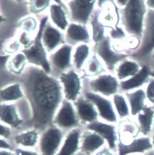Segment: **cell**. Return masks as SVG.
Instances as JSON below:
<instances>
[{"label": "cell", "mask_w": 154, "mask_h": 155, "mask_svg": "<svg viewBox=\"0 0 154 155\" xmlns=\"http://www.w3.org/2000/svg\"><path fill=\"white\" fill-rule=\"evenodd\" d=\"M37 67L27 68L22 78V87L31 109L36 129H44L53 123L63 102L62 87L58 80Z\"/></svg>", "instance_id": "obj_1"}, {"label": "cell", "mask_w": 154, "mask_h": 155, "mask_svg": "<svg viewBox=\"0 0 154 155\" xmlns=\"http://www.w3.org/2000/svg\"><path fill=\"white\" fill-rule=\"evenodd\" d=\"M148 11L146 0H128L119 9L120 24L128 36L141 40Z\"/></svg>", "instance_id": "obj_2"}, {"label": "cell", "mask_w": 154, "mask_h": 155, "mask_svg": "<svg viewBox=\"0 0 154 155\" xmlns=\"http://www.w3.org/2000/svg\"><path fill=\"white\" fill-rule=\"evenodd\" d=\"M48 18L46 16L40 21L37 36L30 47L22 50V52L29 63L42 67L46 73L51 71L50 65L47 60V53L42 41V35L47 25Z\"/></svg>", "instance_id": "obj_3"}, {"label": "cell", "mask_w": 154, "mask_h": 155, "mask_svg": "<svg viewBox=\"0 0 154 155\" xmlns=\"http://www.w3.org/2000/svg\"><path fill=\"white\" fill-rule=\"evenodd\" d=\"M154 51V10L148 8L145 30L138 50L130 56L142 64H148L151 54Z\"/></svg>", "instance_id": "obj_4"}, {"label": "cell", "mask_w": 154, "mask_h": 155, "mask_svg": "<svg viewBox=\"0 0 154 155\" xmlns=\"http://www.w3.org/2000/svg\"><path fill=\"white\" fill-rule=\"evenodd\" d=\"M62 129L50 126L40 134L38 146L40 155H57L65 139Z\"/></svg>", "instance_id": "obj_5"}, {"label": "cell", "mask_w": 154, "mask_h": 155, "mask_svg": "<svg viewBox=\"0 0 154 155\" xmlns=\"http://www.w3.org/2000/svg\"><path fill=\"white\" fill-rule=\"evenodd\" d=\"M95 54L103 62L108 72L112 74L118 64L130 56L116 51L113 48L111 40L107 36L95 44Z\"/></svg>", "instance_id": "obj_6"}, {"label": "cell", "mask_w": 154, "mask_h": 155, "mask_svg": "<svg viewBox=\"0 0 154 155\" xmlns=\"http://www.w3.org/2000/svg\"><path fill=\"white\" fill-rule=\"evenodd\" d=\"M85 98L95 105L102 121L117 125L119 120L114 108L111 98L91 91L85 93Z\"/></svg>", "instance_id": "obj_7"}, {"label": "cell", "mask_w": 154, "mask_h": 155, "mask_svg": "<svg viewBox=\"0 0 154 155\" xmlns=\"http://www.w3.org/2000/svg\"><path fill=\"white\" fill-rule=\"evenodd\" d=\"M90 91L111 98L120 90V82L114 74L107 72L94 78L89 82Z\"/></svg>", "instance_id": "obj_8"}, {"label": "cell", "mask_w": 154, "mask_h": 155, "mask_svg": "<svg viewBox=\"0 0 154 155\" xmlns=\"http://www.w3.org/2000/svg\"><path fill=\"white\" fill-rule=\"evenodd\" d=\"M79 120L73 105L70 101L66 99L63 100L56 113L53 123L62 130L73 129L77 127Z\"/></svg>", "instance_id": "obj_9"}, {"label": "cell", "mask_w": 154, "mask_h": 155, "mask_svg": "<svg viewBox=\"0 0 154 155\" xmlns=\"http://www.w3.org/2000/svg\"><path fill=\"white\" fill-rule=\"evenodd\" d=\"M88 130L93 131L101 136L111 150L117 152L118 143L117 125L98 120L86 126Z\"/></svg>", "instance_id": "obj_10"}, {"label": "cell", "mask_w": 154, "mask_h": 155, "mask_svg": "<svg viewBox=\"0 0 154 155\" xmlns=\"http://www.w3.org/2000/svg\"><path fill=\"white\" fill-rule=\"evenodd\" d=\"M96 1L74 0L69 2L68 5L73 21L85 25L95 11Z\"/></svg>", "instance_id": "obj_11"}, {"label": "cell", "mask_w": 154, "mask_h": 155, "mask_svg": "<svg viewBox=\"0 0 154 155\" xmlns=\"http://www.w3.org/2000/svg\"><path fill=\"white\" fill-rule=\"evenodd\" d=\"M152 149L150 137L140 135L127 144L118 142L117 153V155H143Z\"/></svg>", "instance_id": "obj_12"}, {"label": "cell", "mask_w": 154, "mask_h": 155, "mask_svg": "<svg viewBox=\"0 0 154 155\" xmlns=\"http://www.w3.org/2000/svg\"><path fill=\"white\" fill-rule=\"evenodd\" d=\"M152 68L148 64H143L141 70L129 79L120 82V93H125L143 88L151 77Z\"/></svg>", "instance_id": "obj_13"}, {"label": "cell", "mask_w": 154, "mask_h": 155, "mask_svg": "<svg viewBox=\"0 0 154 155\" xmlns=\"http://www.w3.org/2000/svg\"><path fill=\"white\" fill-rule=\"evenodd\" d=\"M60 80L63 84L66 99L69 101H76L81 90V81L78 75L73 70H71L67 73H62Z\"/></svg>", "instance_id": "obj_14"}, {"label": "cell", "mask_w": 154, "mask_h": 155, "mask_svg": "<svg viewBox=\"0 0 154 155\" xmlns=\"http://www.w3.org/2000/svg\"><path fill=\"white\" fill-rule=\"evenodd\" d=\"M118 142L127 144L142 135L134 118L120 120L117 124Z\"/></svg>", "instance_id": "obj_15"}, {"label": "cell", "mask_w": 154, "mask_h": 155, "mask_svg": "<svg viewBox=\"0 0 154 155\" xmlns=\"http://www.w3.org/2000/svg\"><path fill=\"white\" fill-rule=\"evenodd\" d=\"M142 67V64L140 62L129 56L118 64L113 74L120 82L123 81L135 75Z\"/></svg>", "instance_id": "obj_16"}, {"label": "cell", "mask_w": 154, "mask_h": 155, "mask_svg": "<svg viewBox=\"0 0 154 155\" xmlns=\"http://www.w3.org/2000/svg\"><path fill=\"white\" fill-rule=\"evenodd\" d=\"M79 120L88 125L99 120L98 112L95 105L88 99L81 98L75 102Z\"/></svg>", "instance_id": "obj_17"}, {"label": "cell", "mask_w": 154, "mask_h": 155, "mask_svg": "<svg viewBox=\"0 0 154 155\" xmlns=\"http://www.w3.org/2000/svg\"><path fill=\"white\" fill-rule=\"evenodd\" d=\"M88 131L82 136L80 148L85 154H95L107 143L101 136L93 131Z\"/></svg>", "instance_id": "obj_18"}, {"label": "cell", "mask_w": 154, "mask_h": 155, "mask_svg": "<svg viewBox=\"0 0 154 155\" xmlns=\"http://www.w3.org/2000/svg\"><path fill=\"white\" fill-rule=\"evenodd\" d=\"M134 118H136L141 134L150 137L154 128V106L148 103Z\"/></svg>", "instance_id": "obj_19"}, {"label": "cell", "mask_w": 154, "mask_h": 155, "mask_svg": "<svg viewBox=\"0 0 154 155\" xmlns=\"http://www.w3.org/2000/svg\"><path fill=\"white\" fill-rule=\"evenodd\" d=\"M82 134L78 128L71 129L66 135L57 155H75L81 148Z\"/></svg>", "instance_id": "obj_20"}, {"label": "cell", "mask_w": 154, "mask_h": 155, "mask_svg": "<svg viewBox=\"0 0 154 155\" xmlns=\"http://www.w3.org/2000/svg\"><path fill=\"white\" fill-rule=\"evenodd\" d=\"M1 123L14 128L20 127L24 123L18 112L17 107L14 104L5 103L1 105Z\"/></svg>", "instance_id": "obj_21"}, {"label": "cell", "mask_w": 154, "mask_h": 155, "mask_svg": "<svg viewBox=\"0 0 154 155\" xmlns=\"http://www.w3.org/2000/svg\"><path fill=\"white\" fill-rule=\"evenodd\" d=\"M124 94L129 104L131 117L135 118L148 104L145 88L143 87Z\"/></svg>", "instance_id": "obj_22"}, {"label": "cell", "mask_w": 154, "mask_h": 155, "mask_svg": "<svg viewBox=\"0 0 154 155\" xmlns=\"http://www.w3.org/2000/svg\"><path fill=\"white\" fill-rule=\"evenodd\" d=\"M72 47L64 45L51 55V61L54 67L60 71L66 70L71 65V56Z\"/></svg>", "instance_id": "obj_23"}, {"label": "cell", "mask_w": 154, "mask_h": 155, "mask_svg": "<svg viewBox=\"0 0 154 155\" xmlns=\"http://www.w3.org/2000/svg\"><path fill=\"white\" fill-rule=\"evenodd\" d=\"M63 35L50 25H46L42 35V41L47 51L51 52L63 42Z\"/></svg>", "instance_id": "obj_24"}, {"label": "cell", "mask_w": 154, "mask_h": 155, "mask_svg": "<svg viewBox=\"0 0 154 155\" xmlns=\"http://www.w3.org/2000/svg\"><path fill=\"white\" fill-rule=\"evenodd\" d=\"M38 130L36 128L29 129L15 135L14 138L15 143L20 147L29 149L35 147L38 144L40 139Z\"/></svg>", "instance_id": "obj_25"}, {"label": "cell", "mask_w": 154, "mask_h": 155, "mask_svg": "<svg viewBox=\"0 0 154 155\" xmlns=\"http://www.w3.org/2000/svg\"><path fill=\"white\" fill-rule=\"evenodd\" d=\"M66 37L69 40L74 43H88L90 40V35L87 27L75 23L70 24L68 26Z\"/></svg>", "instance_id": "obj_26"}, {"label": "cell", "mask_w": 154, "mask_h": 155, "mask_svg": "<svg viewBox=\"0 0 154 155\" xmlns=\"http://www.w3.org/2000/svg\"><path fill=\"white\" fill-rule=\"evenodd\" d=\"M100 8L95 10L91 18L92 39L95 44L107 36V28L100 21Z\"/></svg>", "instance_id": "obj_27"}, {"label": "cell", "mask_w": 154, "mask_h": 155, "mask_svg": "<svg viewBox=\"0 0 154 155\" xmlns=\"http://www.w3.org/2000/svg\"><path fill=\"white\" fill-rule=\"evenodd\" d=\"M111 99L119 120L131 117L129 104L125 94L119 92L113 96Z\"/></svg>", "instance_id": "obj_28"}, {"label": "cell", "mask_w": 154, "mask_h": 155, "mask_svg": "<svg viewBox=\"0 0 154 155\" xmlns=\"http://www.w3.org/2000/svg\"><path fill=\"white\" fill-rule=\"evenodd\" d=\"M108 72L105 65L100 58L95 53L87 63L85 68V74L95 78Z\"/></svg>", "instance_id": "obj_29"}, {"label": "cell", "mask_w": 154, "mask_h": 155, "mask_svg": "<svg viewBox=\"0 0 154 155\" xmlns=\"http://www.w3.org/2000/svg\"><path fill=\"white\" fill-rule=\"evenodd\" d=\"M50 14L51 19L53 23L62 30L67 28L68 22L67 20L66 12L59 4H53L50 7Z\"/></svg>", "instance_id": "obj_30"}, {"label": "cell", "mask_w": 154, "mask_h": 155, "mask_svg": "<svg viewBox=\"0 0 154 155\" xmlns=\"http://www.w3.org/2000/svg\"><path fill=\"white\" fill-rule=\"evenodd\" d=\"M21 87L18 84H12L1 91V100L3 103L19 100L24 97Z\"/></svg>", "instance_id": "obj_31"}, {"label": "cell", "mask_w": 154, "mask_h": 155, "mask_svg": "<svg viewBox=\"0 0 154 155\" xmlns=\"http://www.w3.org/2000/svg\"><path fill=\"white\" fill-rule=\"evenodd\" d=\"M90 55V48L86 44H82L76 48L73 55V62L77 69H81Z\"/></svg>", "instance_id": "obj_32"}, {"label": "cell", "mask_w": 154, "mask_h": 155, "mask_svg": "<svg viewBox=\"0 0 154 155\" xmlns=\"http://www.w3.org/2000/svg\"><path fill=\"white\" fill-rule=\"evenodd\" d=\"M26 57L24 54H16L10 61L9 68L12 72L17 74H21L26 65Z\"/></svg>", "instance_id": "obj_33"}, {"label": "cell", "mask_w": 154, "mask_h": 155, "mask_svg": "<svg viewBox=\"0 0 154 155\" xmlns=\"http://www.w3.org/2000/svg\"><path fill=\"white\" fill-rule=\"evenodd\" d=\"M50 2V1H30V10L34 13L42 12L49 6Z\"/></svg>", "instance_id": "obj_34"}, {"label": "cell", "mask_w": 154, "mask_h": 155, "mask_svg": "<svg viewBox=\"0 0 154 155\" xmlns=\"http://www.w3.org/2000/svg\"><path fill=\"white\" fill-rule=\"evenodd\" d=\"M147 101L149 104L154 106V77L151 76L144 87Z\"/></svg>", "instance_id": "obj_35"}, {"label": "cell", "mask_w": 154, "mask_h": 155, "mask_svg": "<svg viewBox=\"0 0 154 155\" xmlns=\"http://www.w3.org/2000/svg\"><path fill=\"white\" fill-rule=\"evenodd\" d=\"M37 25L36 19L31 17L23 19L20 23V26L22 28L28 32H31L35 30Z\"/></svg>", "instance_id": "obj_36"}, {"label": "cell", "mask_w": 154, "mask_h": 155, "mask_svg": "<svg viewBox=\"0 0 154 155\" xmlns=\"http://www.w3.org/2000/svg\"><path fill=\"white\" fill-rule=\"evenodd\" d=\"M11 135H12L11 127L6 124L1 123V138L7 140L11 137Z\"/></svg>", "instance_id": "obj_37"}, {"label": "cell", "mask_w": 154, "mask_h": 155, "mask_svg": "<svg viewBox=\"0 0 154 155\" xmlns=\"http://www.w3.org/2000/svg\"><path fill=\"white\" fill-rule=\"evenodd\" d=\"M19 43L17 41H10L5 45V49L6 51L10 53L15 52L19 48Z\"/></svg>", "instance_id": "obj_38"}, {"label": "cell", "mask_w": 154, "mask_h": 155, "mask_svg": "<svg viewBox=\"0 0 154 155\" xmlns=\"http://www.w3.org/2000/svg\"><path fill=\"white\" fill-rule=\"evenodd\" d=\"M14 151L15 155H40L37 151L23 148L18 147Z\"/></svg>", "instance_id": "obj_39"}, {"label": "cell", "mask_w": 154, "mask_h": 155, "mask_svg": "<svg viewBox=\"0 0 154 155\" xmlns=\"http://www.w3.org/2000/svg\"><path fill=\"white\" fill-rule=\"evenodd\" d=\"M19 42L24 46V48H27L30 47L33 44V40L32 41L30 40V39L27 36V33L25 32H24L20 37Z\"/></svg>", "instance_id": "obj_40"}, {"label": "cell", "mask_w": 154, "mask_h": 155, "mask_svg": "<svg viewBox=\"0 0 154 155\" xmlns=\"http://www.w3.org/2000/svg\"><path fill=\"white\" fill-rule=\"evenodd\" d=\"M95 155H117V152L111 150L106 146L97 152Z\"/></svg>", "instance_id": "obj_41"}, {"label": "cell", "mask_w": 154, "mask_h": 155, "mask_svg": "<svg viewBox=\"0 0 154 155\" xmlns=\"http://www.w3.org/2000/svg\"><path fill=\"white\" fill-rule=\"evenodd\" d=\"M1 149L4 150H10L14 151L13 147L8 142L6 139L1 138Z\"/></svg>", "instance_id": "obj_42"}, {"label": "cell", "mask_w": 154, "mask_h": 155, "mask_svg": "<svg viewBox=\"0 0 154 155\" xmlns=\"http://www.w3.org/2000/svg\"><path fill=\"white\" fill-rule=\"evenodd\" d=\"M148 8L149 9L154 10V0H146Z\"/></svg>", "instance_id": "obj_43"}, {"label": "cell", "mask_w": 154, "mask_h": 155, "mask_svg": "<svg viewBox=\"0 0 154 155\" xmlns=\"http://www.w3.org/2000/svg\"><path fill=\"white\" fill-rule=\"evenodd\" d=\"M148 65L151 66L152 69H154V51H153V52H152L151 55H150L149 63Z\"/></svg>", "instance_id": "obj_44"}, {"label": "cell", "mask_w": 154, "mask_h": 155, "mask_svg": "<svg viewBox=\"0 0 154 155\" xmlns=\"http://www.w3.org/2000/svg\"><path fill=\"white\" fill-rule=\"evenodd\" d=\"M1 155H15V154H14L12 151L8 150H1Z\"/></svg>", "instance_id": "obj_45"}, {"label": "cell", "mask_w": 154, "mask_h": 155, "mask_svg": "<svg viewBox=\"0 0 154 155\" xmlns=\"http://www.w3.org/2000/svg\"><path fill=\"white\" fill-rule=\"evenodd\" d=\"M151 142H152V146H153V150H154V131H153L152 134L150 136Z\"/></svg>", "instance_id": "obj_46"}, {"label": "cell", "mask_w": 154, "mask_h": 155, "mask_svg": "<svg viewBox=\"0 0 154 155\" xmlns=\"http://www.w3.org/2000/svg\"><path fill=\"white\" fill-rule=\"evenodd\" d=\"M143 155H154V150L153 149L149 150L143 154Z\"/></svg>", "instance_id": "obj_47"}, {"label": "cell", "mask_w": 154, "mask_h": 155, "mask_svg": "<svg viewBox=\"0 0 154 155\" xmlns=\"http://www.w3.org/2000/svg\"><path fill=\"white\" fill-rule=\"evenodd\" d=\"M75 155H86V154L83 153V152H79V153H77V154Z\"/></svg>", "instance_id": "obj_48"}, {"label": "cell", "mask_w": 154, "mask_h": 155, "mask_svg": "<svg viewBox=\"0 0 154 155\" xmlns=\"http://www.w3.org/2000/svg\"><path fill=\"white\" fill-rule=\"evenodd\" d=\"M151 76L154 77V69H152V71H151Z\"/></svg>", "instance_id": "obj_49"}, {"label": "cell", "mask_w": 154, "mask_h": 155, "mask_svg": "<svg viewBox=\"0 0 154 155\" xmlns=\"http://www.w3.org/2000/svg\"><path fill=\"white\" fill-rule=\"evenodd\" d=\"M139 155V154H134V155Z\"/></svg>", "instance_id": "obj_50"}, {"label": "cell", "mask_w": 154, "mask_h": 155, "mask_svg": "<svg viewBox=\"0 0 154 155\" xmlns=\"http://www.w3.org/2000/svg\"><path fill=\"white\" fill-rule=\"evenodd\" d=\"M153 131H154V128H153Z\"/></svg>", "instance_id": "obj_51"}]
</instances>
